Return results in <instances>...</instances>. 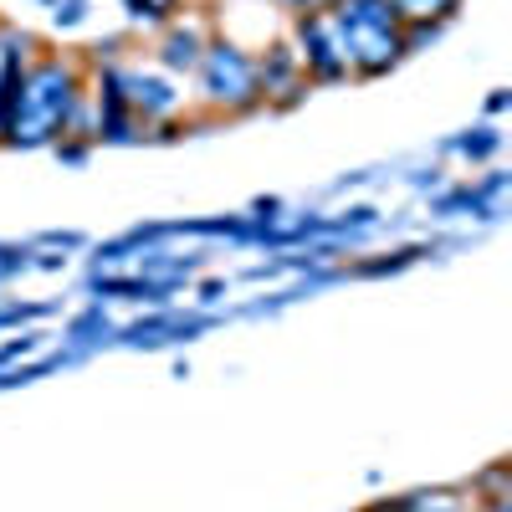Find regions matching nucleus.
Returning <instances> with one entry per match:
<instances>
[{
  "label": "nucleus",
  "instance_id": "obj_1",
  "mask_svg": "<svg viewBox=\"0 0 512 512\" xmlns=\"http://www.w3.org/2000/svg\"><path fill=\"white\" fill-rule=\"evenodd\" d=\"M82 98V77L72 62L62 57H47L21 72V93H16V108H11V123L0 144L11 149H36V144H57L67 139V113L77 108Z\"/></svg>",
  "mask_w": 512,
  "mask_h": 512
},
{
  "label": "nucleus",
  "instance_id": "obj_2",
  "mask_svg": "<svg viewBox=\"0 0 512 512\" xmlns=\"http://www.w3.org/2000/svg\"><path fill=\"white\" fill-rule=\"evenodd\" d=\"M323 16H328L333 41H338V52H344V67L354 77H379L405 57L400 21L384 0H333Z\"/></svg>",
  "mask_w": 512,
  "mask_h": 512
},
{
  "label": "nucleus",
  "instance_id": "obj_3",
  "mask_svg": "<svg viewBox=\"0 0 512 512\" xmlns=\"http://www.w3.org/2000/svg\"><path fill=\"white\" fill-rule=\"evenodd\" d=\"M195 72H200V98L216 113H251L267 103L262 77H256V57L241 52L236 41H205Z\"/></svg>",
  "mask_w": 512,
  "mask_h": 512
},
{
  "label": "nucleus",
  "instance_id": "obj_4",
  "mask_svg": "<svg viewBox=\"0 0 512 512\" xmlns=\"http://www.w3.org/2000/svg\"><path fill=\"white\" fill-rule=\"evenodd\" d=\"M297 67H303L308 82H344L349 67H344V52L333 41V26L328 16H297Z\"/></svg>",
  "mask_w": 512,
  "mask_h": 512
},
{
  "label": "nucleus",
  "instance_id": "obj_5",
  "mask_svg": "<svg viewBox=\"0 0 512 512\" xmlns=\"http://www.w3.org/2000/svg\"><path fill=\"white\" fill-rule=\"evenodd\" d=\"M123 103L134 118H164L180 108V93L169 77H154V72H123Z\"/></svg>",
  "mask_w": 512,
  "mask_h": 512
},
{
  "label": "nucleus",
  "instance_id": "obj_6",
  "mask_svg": "<svg viewBox=\"0 0 512 512\" xmlns=\"http://www.w3.org/2000/svg\"><path fill=\"white\" fill-rule=\"evenodd\" d=\"M200 328H210V323H205V318L154 313V318H139L134 328H123V338H128V344H149V349H159V344H175V338H190V333H200Z\"/></svg>",
  "mask_w": 512,
  "mask_h": 512
},
{
  "label": "nucleus",
  "instance_id": "obj_7",
  "mask_svg": "<svg viewBox=\"0 0 512 512\" xmlns=\"http://www.w3.org/2000/svg\"><path fill=\"white\" fill-rule=\"evenodd\" d=\"M200 52H205V31L200 26H175L159 47V62H164V72H195Z\"/></svg>",
  "mask_w": 512,
  "mask_h": 512
},
{
  "label": "nucleus",
  "instance_id": "obj_8",
  "mask_svg": "<svg viewBox=\"0 0 512 512\" xmlns=\"http://www.w3.org/2000/svg\"><path fill=\"white\" fill-rule=\"evenodd\" d=\"M384 6L395 11V21H400V26H420V21L446 26V21L461 11V0H384Z\"/></svg>",
  "mask_w": 512,
  "mask_h": 512
},
{
  "label": "nucleus",
  "instance_id": "obj_9",
  "mask_svg": "<svg viewBox=\"0 0 512 512\" xmlns=\"http://www.w3.org/2000/svg\"><path fill=\"white\" fill-rule=\"evenodd\" d=\"M400 512H472L461 487H431V492H410V497H395Z\"/></svg>",
  "mask_w": 512,
  "mask_h": 512
},
{
  "label": "nucleus",
  "instance_id": "obj_10",
  "mask_svg": "<svg viewBox=\"0 0 512 512\" xmlns=\"http://www.w3.org/2000/svg\"><path fill=\"white\" fill-rule=\"evenodd\" d=\"M456 149H461L466 159H492V154L502 149V134H497L492 123H482V128H472V134H461Z\"/></svg>",
  "mask_w": 512,
  "mask_h": 512
},
{
  "label": "nucleus",
  "instance_id": "obj_11",
  "mask_svg": "<svg viewBox=\"0 0 512 512\" xmlns=\"http://www.w3.org/2000/svg\"><path fill=\"white\" fill-rule=\"evenodd\" d=\"M472 497H507V461L487 466V472L472 482Z\"/></svg>",
  "mask_w": 512,
  "mask_h": 512
},
{
  "label": "nucleus",
  "instance_id": "obj_12",
  "mask_svg": "<svg viewBox=\"0 0 512 512\" xmlns=\"http://www.w3.org/2000/svg\"><path fill=\"white\" fill-rule=\"evenodd\" d=\"M82 16H88V0H57V11H52L57 26H77Z\"/></svg>",
  "mask_w": 512,
  "mask_h": 512
},
{
  "label": "nucleus",
  "instance_id": "obj_13",
  "mask_svg": "<svg viewBox=\"0 0 512 512\" xmlns=\"http://www.w3.org/2000/svg\"><path fill=\"white\" fill-rule=\"evenodd\" d=\"M31 349H36V338H31V333H21V338H11V344H6V349H0V369H6L11 359H21V354H31Z\"/></svg>",
  "mask_w": 512,
  "mask_h": 512
},
{
  "label": "nucleus",
  "instance_id": "obj_14",
  "mask_svg": "<svg viewBox=\"0 0 512 512\" xmlns=\"http://www.w3.org/2000/svg\"><path fill=\"white\" fill-rule=\"evenodd\" d=\"M88 333H108V318L103 313H88V318L72 323V338H88Z\"/></svg>",
  "mask_w": 512,
  "mask_h": 512
},
{
  "label": "nucleus",
  "instance_id": "obj_15",
  "mask_svg": "<svg viewBox=\"0 0 512 512\" xmlns=\"http://www.w3.org/2000/svg\"><path fill=\"white\" fill-rule=\"evenodd\" d=\"M282 6L292 11V16H318V11H328L333 0H282Z\"/></svg>",
  "mask_w": 512,
  "mask_h": 512
},
{
  "label": "nucleus",
  "instance_id": "obj_16",
  "mask_svg": "<svg viewBox=\"0 0 512 512\" xmlns=\"http://www.w3.org/2000/svg\"><path fill=\"white\" fill-rule=\"evenodd\" d=\"M221 292H226L221 282H205V287H200V303H216V297H221Z\"/></svg>",
  "mask_w": 512,
  "mask_h": 512
}]
</instances>
